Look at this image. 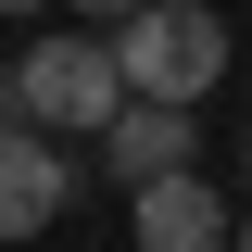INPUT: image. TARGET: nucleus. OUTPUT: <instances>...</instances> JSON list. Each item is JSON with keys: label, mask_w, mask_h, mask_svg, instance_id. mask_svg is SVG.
Masks as SVG:
<instances>
[{"label": "nucleus", "mask_w": 252, "mask_h": 252, "mask_svg": "<svg viewBox=\"0 0 252 252\" xmlns=\"http://www.w3.org/2000/svg\"><path fill=\"white\" fill-rule=\"evenodd\" d=\"M240 152H252V139H240Z\"/></svg>", "instance_id": "obj_9"}, {"label": "nucleus", "mask_w": 252, "mask_h": 252, "mask_svg": "<svg viewBox=\"0 0 252 252\" xmlns=\"http://www.w3.org/2000/svg\"><path fill=\"white\" fill-rule=\"evenodd\" d=\"M13 114L26 126H114V101H126V76H114V51L101 38H76V26H51L26 63H13Z\"/></svg>", "instance_id": "obj_2"}, {"label": "nucleus", "mask_w": 252, "mask_h": 252, "mask_svg": "<svg viewBox=\"0 0 252 252\" xmlns=\"http://www.w3.org/2000/svg\"><path fill=\"white\" fill-rule=\"evenodd\" d=\"M126 202H139V252H227V202L189 177V164L177 177H139Z\"/></svg>", "instance_id": "obj_4"}, {"label": "nucleus", "mask_w": 252, "mask_h": 252, "mask_svg": "<svg viewBox=\"0 0 252 252\" xmlns=\"http://www.w3.org/2000/svg\"><path fill=\"white\" fill-rule=\"evenodd\" d=\"M227 252H252V215H227Z\"/></svg>", "instance_id": "obj_7"}, {"label": "nucleus", "mask_w": 252, "mask_h": 252, "mask_svg": "<svg viewBox=\"0 0 252 252\" xmlns=\"http://www.w3.org/2000/svg\"><path fill=\"white\" fill-rule=\"evenodd\" d=\"M0 13H51V0H0Z\"/></svg>", "instance_id": "obj_8"}, {"label": "nucleus", "mask_w": 252, "mask_h": 252, "mask_svg": "<svg viewBox=\"0 0 252 252\" xmlns=\"http://www.w3.org/2000/svg\"><path fill=\"white\" fill-rule=\"evenodd\" d=\"M63 152H51V126H0V240H38V227H63Z\"/></svg>", "instance_id": "obj_3"}, {"label": "nucleus", "mask_w": 252, "mask_h": 252, "mask_svg": "<svg viewBox=\"0 0 252 252\" xmlns=\"http://www.w3.org/2000/svg\"><path fill=\"white\" fill-rule=\"evenodd\" d=\"M101 152H114V177H177L189 164V101H114V126H101Z\"/></svg>", "instance_id": "obj_5"}, {"label": "nucleus", "mask_w": 252, "mask_h": 252, "mask_svg": "<svg viewBox=\"0 0 252 252\" xmlns=\"http://www.w3.org/2000/svg\"><path fill=\"white\" fill-rule=\"evenodd\" d=\"M76 13H101V26H114V13H139V0H76Z\"/></svg>", "instance_id": "obj_6"}, {"label": "nucleus", "mask_w": 252, "mask_h": 252, "mask_svg": "<svg viewBox=\"0 0 252 252\" xmlns=\"http://www.w3.org/2000/svg\"><path fill=\"white\" fill-rule=\"evenodd\" d=\"M114 76H126V101H202L227 76V26L202 13V0H139V13H114Z\"/></svg>", "instance_id": "obj_1"}]
</instances>
